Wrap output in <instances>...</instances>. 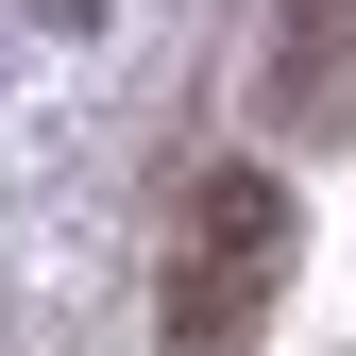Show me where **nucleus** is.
Returning <instances> with one entry per match:
<instances>
[{"mask_svg":"<svg viewBox=\"0 0 356 356\" xmlns=\"http://www.w3.org/2000/svg\"><path fill=\"white\" fill-rule=\"evenodd\" d=\"M289 119H356V0H289Z\"/></svg>","mask_w":356,"mask_h":356,"instance_id":"f03ea898","label":"nucleus"},{"mask_svg":"<svg viewBox=\"0 0 356 356\" xmlns=\"http://www.w3.org/2000/svg\"><path fill=\"white\" fill-rule=\"evenodd\" d=\"M289 187L272 170H204L187 187V238H170V323L153 356H254V323H272V289H289Z\"/></svg>","mask_w":356,"mask_h":356,"instance_id":"f257e3e1","label":"nucleus"}]
</instances>
